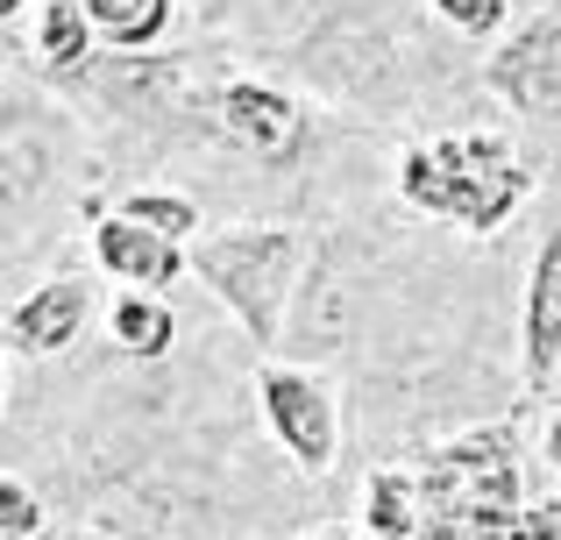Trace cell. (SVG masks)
I'll use <instances>...</instances> for the list:
<instances>
[{
	"label": "cell",
	"mask_w": 561,
	"mask_h": 540,
	"mask_svg": "<svg viewBox=\"0 0 561 540\" xmlns=\"http://www.w3.org/2000/svg\"><path fill=\"white\" fill-rule=\"evenodd\" d=\"M526 498L519 476V420L512 427H477L462 441L434 448L420 470V513L426 519H483V527H512Z\"/></svg>",
	"instance_id": "obj_3"
},
{
	"label": "cell",
	"mask_w": 561,
	"mask_h": 540,
	"mask_svg": "<svg viewBox=\"0 0 561 540\" xmlns=\"http://www.w3.org/2000/svg\"><path fill=\"white\" fill-rule=\"evenodd\" d=\"M93 256H100V264H107L114 277H122V285H136V291H157V285H171V277H179V271L192 264V256H185L171 235H150V228L122 221V214L93 228Z\"/></svg>",
	"instance_id": "obj_7"
},
{
	"label": "cell",
	"mask_w": 561,
	"mask_h": 540,
	"mask_svg": "<svg viewBox=\"0 0 561 540\" xmlns=\"http://www.w3.org/2000/svg\"><path fill=\"white\" fill-rule=\"evenodd\" d=\"M93 14H85V0H50L43 8V22H36V43H43V57H50L57 71H79L85 65V50H93Z\"/></svg>",
	"instance_id": "obj_13"
},
{
	"label": "cell",
	"mask_w": 561,
	"mask_h": 540,
	"mask_svg": "<svg viewBox=\"0 0 561 540\" xmlns=\"http://www.w3.org/2000/svg\"><path fill=\"white\" fill-rule=\"evenodd\" d=\"M434 8H440V22L469 28V36H491V28H505L512 0H434Z\"/></svg>",
	"instance_id": "obj_16"
},
{
	"label": "cell",
	"mask_w": 561,
	"mask_h": 540,
	"mask_svg": "<svg viewBox=\"0 0 561 540\" xmlns=\"http://www.w3.org/2000/svg\"><path fill=\"white\" fill-rule=\"evenodd\" d=\"M561 370V235L540 242L534 285H526V384L548 391Z\"/></svg>",
	"instance_id": "obj_8"
},
{
	"label": "cell",
	"mask_w": 561,
	"mask_h": 540,
	"mask_svg": "<svg viewBox=\"0 0 561 540\" xmlns=\"http://www.w3.org/2000/svg\"><path fill=\"white\" fill-rule=\"evenodd\" d=\"M483 85L497 100H512L534 122H561V14H540L526 22L505 50L483 65Z\"/></svg>",
	"instance_id": "obj_5"
},
{
	"label": "cell",
	"mask_w": 561,
	"mask_h": 540,
	"mask_svg": "<svg viewBox=\"0 0 561 540\" xmlns=\"http://www.w3.org/2000/svg\"><path fill=\"white\" fill-rule=\"evenodd\" d=\"M548 462H554V470H561V413L548 420Z\"/></svg>",
	"instance_id": "obj_18"
},
{
	"label": "cell",
	"mask_w": 561,
	"mask_h": 540,
	"mask_svg": "<svg viewBox=\"0 0 561 540\" xmlns=\"http://www.w3.org/2000/svg\"><path fill=\"white\" fill-rule=\"evenodd\" d=\"M256 399H263V420H271V434L285 441V456L299 462L306 476H328L334 441H342L328 391H320L306 370H277V363H271V370L256 377Z\"/></svg>",
	"instance_id": "obj_4"
},
{
	"label": "cell",
	"mask_w": 561,
	"mask_h": 540,
	"mask_svg": "<svg viewBox=\"0 0 561 540\" xmlns=\"http://www.w3.org/2000/svg\"><path fill=\"white\" fill-rule=\"evenodd\" d=\"M505 540H561V505H554V498H548V505H526V513L512 519Z\"/></svg>",
	"instance_id": "obj_17"
},
{
	"label": "cell",
	"mask_w": 561,
	"mask_h": 540,
	"mask_svg": "<svg viewBox=\"0 0 561 540\" xmlns=\"http://www.w3.org/2000/svg\"><path fill=\"white\" fill-rule=\"evenodd\" d=\"M398 193L434 221H455L469 235H491L534 193V171L519 164L505 136H448V142H420L398 157Z\"/></svg>",
	"instance_id": "obj_1"
},
{
	"label": "cell",
	"mask_w": 561,
	"mask_h": 540,
	"mask_svg": "<svg viewBox=\"0 0 561 540\" xmlns=\"http://www.w3.org/2000/svg\"><path fill=\"white\" fill-rule=\"evenodd\" d=\"M220 128H228V142H242L249 157H285L291 142H299V107H291L285 93H271V85H228L220 93Z\"/></svg>",
	"instance_id": "obj_9"
},
{
	"label": "cell",
	"mask_w": 561,
	"mask_h": 540,
	"mask_svg": "<svg viewBox=\"0 0 561 540\" xmlns=\"http://www.w3.org/2000/svg\"><path fill=\"white\" fill-rule=\"evenodd\" d=\"M14 8H22V0H0V14H14Z\"/></svg>",
	"instance_id": "obj_19"
},
{
	"label": "cell",
	"mask_w": 561,
	"mask_h": 540,
	"mask_svg": "<svg viewBox=\"0 0 561 540\" xmlns=\"http://www.w3.org/2000/svg\"><path fill=\"white\" fill-rule=\"evenodd\" d=\"M291 264H299V235L291 228H214V235L192 242V271L214 285V299L263 348L277 342V320H285Z\"/></svg>",
	"instance_id": "obj_2"
},
{
	"label": "cell",
	"mask_w": 561,
	"mask_h": 540,
	"mask_svg": "<svg viewBox=\"0 0 561 540\" xmlns=\"http://www.w3.org/2000/svg\"><path fill=\"white\" fill-rule=\"evenodd\" d=\"M306 540H342V533H306Z\"/></svg>",
	"instance_id": "obj_20"
},
{
	"label": "cell",
	"mask_w": 561,
	"mask_h": 540,
	"mask_svg": "<svg viewBox=\"0 0 561 540\" xmlns=\"http://www.w3.org/2000/svg\"><path fill=\"white\" fill-rule=\"evenodd\" d=\"M107 328H114V342H122V356H136V363L171 356V342H179V320H171V306H157L150 291H128V299H114Z\"/></svg>",
	"instance_id": "obj_10"
},
{
	"label": "cell",
	"mask_w": 561,
	"mask_h": 540,
	"mask_svg": "<svg viewBox=\"0 0 561 540\" xmlns=\"http://www.w3.org/2000/svg\"><path fill=\"white\" fill-rule=\"evenodd\" d=\"M122 221L150 228V235L185 242L192 228H199V207H192V199H179V193H136V199H122Z\"/></svg>",
	"instance_id": "obj_14"
},
{
	"label": "cell",
	"mask_w": 561,
	"mask_h": 540,
	"mask_svg": "<svg viewBox=\"0 0 561 540\" xmlns=\"http://www.w3.org/2000/svg\"><path fill=\"white\" fill-rule=\"evenodd\" d=\"M85 14L114 50H142L171 28V0H85Z\"/></svg>",
	"instance_id": "obj_11"
},
{
	"label": "cell",
	"mask_w": 561,
	"mask_h": 540,
	"mask_svg": "<svg viewBox=\"0 0 561 540\" xmlns=\"http://www.w3.org/2000/svg\"><path fill=\"white\" fill-rule=\"evenodd\" d=\"M85 313H93L85 277H50V285H36L8 313V348L14 356H65V348L85 334Z\"/></svg>",
	"instance_id": "obj_6"
},
{
	"label": "cell",
	"mask_w": 561,
	"mask_h": 540,
	"mask_svg": "<svg viewBox=\"0 0 561 540\" xmlns=\"http://www.w3.org/2000/svg\"><path fill=\"white\" fill-rule=\"evenodd\" d=\"M36 527H43L36 491H28V476H22V470H8V476H0V540H28Z\"/></svg>",
	"instance_id": "obj_15"
},
{
	"label": "cell",
	"mask_w": 561,
	"mask_h": 540,
	"mask_svg": "<svg viewBox=\"0 0 561 540\" xmlns=\"http://www.w3.org/2000/svg\"><path fill=\"white\" fill-rule=\"evenodd\" d=\"M363 519H370V540H412L420 533V484H405L398 470L370 476V498H363Z\"/></svg>",
	"instance_id": "obj_12"
}]
</instances>
